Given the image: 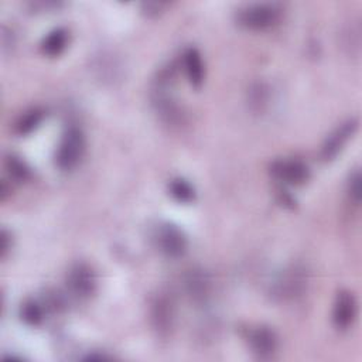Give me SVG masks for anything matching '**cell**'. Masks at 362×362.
Here are the masks:
<instances>
[{"mask_svg": "<svg viewBox=\"0 0 362 362\" xmlns=\"http://www.w3.org/2000/svg\"><path fill=\"white\" fill-rule=\"evenodd\" d=\"M280 11L272 4H253L242 8L238 14L240 25L249 30H266L274 25L279 20Z\"/></svg>", "mask_w": 362, "mask_h": 362, "instance_id": "cell-1", "label": "cell"}, {"mask_svg": "<svg viewBox=\"0 0 362 362\" xmlns=\"http://www.w3.org/2000/svg\"><path fill=\"white\" fill-rule=\"evenodd\" d=\"M83 147H85V141L81 130L75 127L69 129L64 134L59 143V147L57 151V165L61 170L74 168L82 157Z\"/></svg>", "mask_w": 362, "mask_h": 362, "instance_id": "cell-2", "label": "cell"}, {"mask_svg": "<svg viewBox=\"0 0 362 362\" xmlns=\"http://www.w3.org/2000/svg\"><path fill=\"white\" fill-rule=\"evenodd\" d=\"M270 171L279 181L288 185H301L308 180L310 175L308 167L303 161L294 158L274 161Z\"/></svg>", "mask_w": 362, "mask_h": 362, "instance_id": "cell-3", "label": "cell"}, {"mask_svg": "<svg viewBox=\"0 0 362 362\" xmlns=\"http://www.w3.org/2000/svg\"><path fill=\"white\" fill-rule=\"evenodd\" d=\"M356 127H358V120L355 119H351L342 123L341 126H338L324 141L322 151H321L324 160H334L339 154V151L344 148L349 137H352V134L356 132Z\"/></svg>", "mask_w": 362, "mask_h": 362, "instance_id": "cell-4", "label": "cell"}, {"mask_svg": "<svg viewBox=\"0 0 362 362\" xmlns=\"http://www.w3.org/2000/svg\"><path fill=\"white\" fill-rule=\"evenodd\" d=\"M158 243L168 257H180L187 250L185 235L174 225H164L160 229Z\"/></svg>", "mask_w": 362, "mask_h": 362, "instance_id": "cell-5", "label": "cell"}, {"mask_svg": "<svg viewBox=\"0 0 362 362\" xmlns=\"http://www.w3.org/2000/svg\"><path fill=\"white\" fill-rule=\"evenodd\" d=\"M356 314V303L349 291H339L335 303H334V311H332V320L338 329H346Z\"/></svg>", "mask_w": 362, "mask_h": 362, "instance_id": "cell-6", "label": "cell"}, {"mask_svg": "<svg viewBox=\"0 0 362 362\" xmlns=\"http://www.w3.org/2000/svg\"><path fill=\"white\" fill-rule=\"evenodd\" d=\"M305 279L303 274V270H298L297 267H291L290 270L284 272L280 279L274 284V296H279L280 298H293L294 296L300 294L303 291Z\"/></svg>", "mask_w": 362, "mask_h": 362, "instance_id": "cell-7", "label": "cell"}, {"mask_svg": "<svg viewBox=\"0 0 362 362\" xmlns=\"http://www.w3.org/2000/svg\"><path fill=\"white\" fill-rule=\"evenodd\" d=\"M249 344L260 358L272 356L277 349V337L267 327H257L249 332Z\"/></svg>", "mask_w": 362, "mask_h": 362, "instance_id": "cell-8", "label": "cell"}, {"mask_svg": "<svg viewBox=\"0 0 362 362\" xmlns=\"http://www.w3.org/2000/svg\"><path fill=\"white\" fill-rule=\"evenodd\" d=\"M68 286L78 297H88L95 287L92 272L86 266H76L68 276Z\"/></svg>", "mask_w": 362, "mask_h": 362, "instance_id": "cell-9", "label": "cell"}, {"mask_svg": "<svg viewBox=\"0 0 362 362\" xmlns=\"http://www.w3.org/2000/svg\"><path fill=\"white\" fill-rule=\"evenodd\" d=\"M184 65L188 81L194 86H199L204 79V65L199 52L195 48H189L184 54Z\"/></svg>", "mask_w": 362, "mask_h": 362, "instance_id": "cell-10", "label": "cell"}, {"mask_svg": "<svg viewBox=\"0 0 362 362\" xmlns=\"http://www.w3.org/2000/svg\"><path fill=\"white\" fill-rule=\"evenodd\" d=\"M66 41H68V35H66L65 30H62V28L54 30L44 38V41L41 44L42 52L48 57H57L65 49Z\"/></svg>", "mask_w": 362, "mask_h": 362, "instance_id": "cell-11", "label": "cell"}, {"mask_svg": "<svg viewBox=\"0 0 362 362\" xmlns=\"http://www.w3.org/2000/svg\"><path fill=\"white\" fill-rule=\"evenodd\" d=\"M170 192L171 195L180 201V202H191L195 197V192H194V188L192 185L182 180V178H177V180H173L171 184H170Z\"/></svg>", "mask_w": 362, "mask_h": 362, "instance_id": "cell-12", "label": "cell"}, {"mask_svg": "<svg viewBox=\"0 0 362 362\" xmlns=\"http://www.w3.org/2000/svg\"><path fill=\"white\" fill-rule=\"evenodd\" d=\"M42 120V112L38 109H31L23 115L17 122V132L20 134H28L31 133Z\"/></svg>", "mask_w": 362, "mask_h": 362, "instance_id": "cell-13", "label": "cell"}, {"mask_svg": "<svg viewBox=\"0 0 362 362\" xmlns=\"http://www.w3.org/2000/svg\"><path fill=\"white\" fill-rule=\"evenodd\" d=\"M21 318L30 325H37L42 320V310L37 303L28 301L21 308Z\"/></svg>", "mask_w": 362, "mask_h": 362, "instance_id": "cell-14", "label": "cell"}, {"mask_svg": "<svg viewBox=\"0 0 362 362\" xmlns=\"http://www.w3.org/2000/svg\"><path fill=\"white\" fill-rule=\"evenodd\" d=\"M7 170H8V173H10V175L13 177V178H16V180H25L27 177H28V168L25 167V164L21 161V160H18L17 157H13V156H10L8 158H7Z\"/></svg>", "mask_w": 362, "mask_h": 362, "instance_id": "cell-15", "label": "cell"}, {"mask_svg": "<svg viewBox=\"0 0 362 362\" xmlns=\"http://www.w3.org/2000/svg\"><path fill=\"white\" fill-rule=\"evenodd\" d=\"M349 194L352 199L358 204L361 199V175L359 173H355L349 180Z\"/></svg>", "mask_w": 362, "mask_h": 362, "instance_id": "cell-16", "label": "cell"}]
</instances>
